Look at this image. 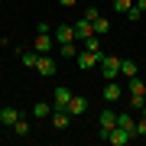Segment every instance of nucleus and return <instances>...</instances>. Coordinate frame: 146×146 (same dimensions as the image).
<instances>
[{"instance_id":"1","label":"nucleus","mask_w":146,"mask_h":146,"mask_svg":"<svg viewBox=\"0 0 146 146\" xmlns=\"http://www.w3.org/2000/svg\"><path fill=\"white\" fill-rule=\"evenodd\" d=\"M98 68H101V78L104 81H117V75H120V55H101Z\"/></svg>"},{"instance_id":"2","label":"nucleus","mask_w":146,"mask_h":146,"mask_svg":"<svg viewBox=\"0 0 146 146\" xmlns=\"http://www.w3.org/2000/svg\"><path fill=\"white\" fill-rule=\"evenodd\" d=\"M52 39L58 42V46H65V42H75V26L72 23H62V26L52 29Z\"/></svg>"},{"instance_id":"3","label":"nucleus","mask_w":146,"mask_h":146,"mask_svg":"<svg viewBox=\"0 0 146 146\" xmlns=\"http://www.w3.org/2000/svg\"><path fill=\"white\" fill-rule=\"evenodd\" d=\"M101 55H104V52H88V49H81V52H78V68H81V72H91V68L101 62Z\"/></svg>"},{"instance_id":"4","label":"nucleus","mask_w":146,"mask_h":146,"mask_svg":"<svg viewBox=\"0 0 146 146\" xmlns=\"http://www.w3.org/2000/svg\"><path fill=\"white\" fill-rule=\"evenodd\" d=\"M68 101H72V91H68L65 84H58V88L52 91V107L55 110H68Z\"/></svg>"},{"instance_id":"5","label":"nucleus","mask_w":146,"mask_h":146,"mask_svg":"<svg viewBox=\"0 0 146 146\" xmlns=\"http://www.w3.org/2000/svg\"><path fill=\"white\" fill-rule=\"evenodd\" d=\"M88 98H84V94H72V101H68V114L72 117H81V114H88Z\"/></svg>"},{"instance_id":"6","label":"nucleus","mask_w":146,"mask_h":146,"mask_svg":"<svg viewBox=\"0 0 146 146\" xmlns=\"http://www.w3.org/2000/svg\"><path fill=\"white\" fill-rule=\"evenodd\" d=\"M36 72L42 75V78H52V75L58 72V65H55V58H52V55H39V62H36Z\"/></svg>"},{"instance_id":"7","label":"nucleus","mask_w":146,"mask_h":146,"mask_svg":"<svg viewBox=\"0 0 146 146\" xmlns=\"http://www.w3.org/2000/svg\"><path fill=\"white\" fill-rule=\"evenodd\" d=\"M72 26H75V39H81V42L88 39V36H98V33H94V23L84 20V16H81V20H75Z\"/></svg>"},{"instance_id":"8","label":"nucleus","mask_w":146,"mask_h":146,"mask_svg":"<svg viewBox=\"0 0 146 146\" xmlns=\"http://www.w3.org/2000/svg\"><path fill=\"white\" fill-rule=\"evenodd\" d=\"M133 140V130H127V127H114V130H110V140L107 143H114V146H127V143H130Z\"/></svg>"},{"instance_id":"9","label":"nucleus","mask_w":146,"mask_h":146,"mask_svg":"<svg viewBox=\"0 0 146 146\" xmlns=\"http://www.w3.org/2000/svg\"><path fill=\"white\" fill-rule=\"evenodd\" d=\"M52 46H55L52 33H39V36H36V52H39V55H49V52H52Z\"/></svg>"},{"instance_id":"10","label":"nucleus","mask_w":146,"mask_h":146,"mask_svg":"<svg viewBox=\"0 0 146 146\" xmlns=\"http://www.w3.org/2000/svg\"><path fill=\"white\" fill-rule=\"evenodd\" d=\"M52 104H49V101H39V104H33V110H29V114H33V120H46V117H52Z\"/></svg>"},{"instance_id":"11","label":"nucleus","mask_w":146,"mask_h":146,"mask_svg":"<svg viewBox=\"0 0 146 146\" xmlns=\"http://www.w3.org/2000/svg\"><path fill=\"white\" fill-rule=\"evenodd\" d=\"M120 75L130 81V78H136V75H140V65H136L133 58H120Z\"/></svg>"},{"instance_id":"12","label":"nucleus","mask_w":146,"mask_h":146,"mask_svg":"<svg viewBox=\"0 0 146 146\" xmlns=\"http://www.w3.org/2000/svg\"><path fill=\"white\" fill-rule=\"evenodd\" d=\"M98 127L110 133V130L117 127V114H114V110H101V117H98Z\"/></svg>"},{"instance_id":"13","label":"nucleus","mask_w":146,"mask_h":146,"mask_svg":"<svg viewBox=\"0 0 146 146\" xmlns=\"http://www.w3.org/2000/svg\"><path fill=\"white\" fill-rule=\"evenodd\" d=\"M20 120V110L16 107H0V127H13Z\"/></svg>"},{"instance_id":"14","label":"nucleus","mask_w":146,"mask_h":146,"mask_svg":"<svg viewBox=\"0 0 146 146\" xmlns=\"http://www.w3.org/2000/svg\"><path fill=\"white\" fill-rule=\"evenodd\" d=\"M101 98H104L107 104H114V101H120V84L107 81V84H104V91H101Z\"/></svg>"},{"instance_id":"15","label":"nucleus","mask_w":146,"mask_h":146,"mask_svg":"<svg viewBox=\"0 0 146 146\" xmlns=\"http://www.w3.org/2000/svg\"><path fill=\"white\" fill-rule=\"evenodd\" d=\"M49 120H52V127H55V130H65V127H68V120H72V114H68V110H52V117H49Z\"/></svg>"},{"instance_id":"16","label":"nucleus","mask_w":146,"mask_h":146,"mask_svg":"<svg viewBox=\"0 0 146 146\" xmlns=\"http://www.w3.org/2000/svg\"><path fill=\"white\" fill-rule=\"evenodd\" d=\"M117 123H120V127H127V130H133V136H136V120H133L130 110H120V114H117Z\"/></svg>"},{"instance_id":"17","label":"nucleus","mask_w":146,"mask_h":146,"mask_svg":"<svg viewBox=\"0 0 146 146\" xmlns=\"http://www.w3.org/2000/svg\"><path fill=\"white\" fill-rule=\"evenodd\" d=\"M78 52H81V49L75 46V42H65V46H58V55H62V58H78Z\"/></svg>"},{"instance_id":"18","label":"nucleus","mask_w":146,"mask_h":146,"mask_svg":"<svg viewBox=\"0 0 146 146\" xmlns=\"http://www.w3.org/2000/svg\"><path fill=\"white\" fill-rule=\"evenodd\" d=\"M127 104H130L133 110H143V114H146V94H130V101H127Z\"/></svg>"},{"instance_id":"19","label":"nucleus","mask_w":146,"mask_h":146,"mask_svg":"<svg viewBox=\"0 0 146 146\" xmlns=\"http://www.w3.org/2000/svg\"><path fill=\"white\" fill-rule=\"evenodd\" d=\"M20 58H23V65H26V68H36L39 52H36V49H33V52H20Z\"/></svg>"},{"instance_id":"20","label":"nucleus","mask_w":146,"mask_h":146,"mask_svg":"<svg viewBox=\"0 0 146 146\" xmlns=\"http://www.w3.org/2000/svg\"><path fill=\"white\" fill-rule=\"evenodd\" d=\"M130 94H146V81L136 75V78H130Z\"/></svg>"},{"instance_id":"21","label":"nucleus","mask_w":146,"mask_h":146,"mask_svg":"<svg viewBox=\"0 0 146 146\" xmlns=\"http://www.w3.org/2000/svg\"><path fill=\"white\" fill-rule=\"evenodd\" d=\"M94 33H110V20L107 16H94Z\"/></svg>"},{"instance_id":"22","label":"nucleus","mask_w":146,"mask_h":146,"mask_svg":"<svg viewBox=\"0 0 146 146\" xmlns=\"http://www.w3.org/2000/svg\"><path fill=\"white\" fill-rule=\"evenodd\" d=\"M13 133H16V136H29V123H26V120L20 117V120L13 123Z\"/></svg>"},{"instance_id":"23","label":"nucleus","mask_w":146,"mask_h":146,"mask_svg":"<svg viewBox=\"0 0 146 146\" xmlns=\"http://www.w3.org/2000/svg\"><path fill=\"white\" fill-rule=\"evenodd\" d=\"M110 7H114L117 13H123V16H127V10H130V7H133V0H114V3H110Z\"/></svg>"},{"instance_id":"24","label":"nucleus","mask_w":146,"mask_h":146,"mask_svg":"<svg viewBox=\"0 0 146 146\" xmlns=\"http://www.w3.org/2000/svg\"><path fill=\"white\" fill-rule=\"evenodd\" d=\"M81 49H88V52H101V42H98V36H88Z\"/></svg>"},{"instance_id":"25","label":"nucleus","mask_w":146,"mask_h":146,"mask_svg":"<svg viewBox=\"0 0 146 146\" xmlns=\"http://www.w3.org/2000/svg\"><path fill=\"white\" fill-rule=\"evenodd\" d=\"M140 16H143V10H140V7H130V10H127V20H130V23H136V20H140Z\"/></svg>"},{"instance_id":"26","label":"nucleus","mask_w":146,"mask_h":146,"mask_svg":"<svg viewBox=\"0 0 146 146\" xmlns=\"http://www.w3.org/2000/svg\"><path fill=\"white\" fill-rule=\"evenodd\" d=\"M136 136H146V114H143V120H136Z\"/></svg>"},{"instance_id":"27","label":"nucleus","mask_w":146,"mask_h":146,"mask_svg":"<svg viewBox=\"0 0 146 146\" xmlns=\"http://www.w3.org/2000/svg\"><path fill=\"white\" fill-rule=\"evenodd\" d=\"M94 16H101V13H98V7H88V10H84V20H91V23H94Z\"/></svg>"},{"instance_id":"28","label":"nucleus","mask_w":146,"mask_h":146,"mask_svg":"<svg viewBox=\"0 0 146 146\" xmlns=\"http://www.w3.org/2000/svg\"><path fill=\"white\" fill-rule=\"evenodd\" d=\"M62 7H78V0H58Z\"/></svg>"},{"instance_id":"29","label":"nucleus","mask_w":146,"mask_h":146,"mask_svg":"<svg viewBox=\"0 0 146 146\" xmlns=\"http://www.w3.org/2000/svg\"><path fill=\"white\" fill-rule=\"evenodd\" d=\"M133 3H136V7H140V10L146 13V0H133Z\"/></svg>"},{"instance_id":"30","label":"nucleus","mask_w":146,"mask_h":146,"mask_svg":"<svg viewBox=\"0 0 146 146\" xmlns=\"http://www.w3.org/2000/svg\"><path fill=\"white\" fill-rule=\"evenodd\" d=\"M107 3H114V0H107Z\"/></svg>"},{"instance_id":"31","label":"nucleus","mask_w":146,"mask_h":146,"mask_svg":"<svg viewBox=\"0 0 146 146\" xmlns=\"http://www.w3.org/2000/svg\"><path fill=\"white\" fill-rule=\"evenodd\" d=\"M0 3H3V0H0Z\"/></svg>"}]
</instances>
